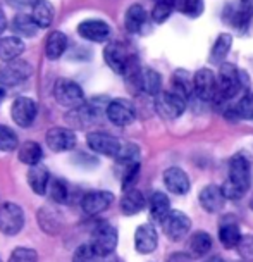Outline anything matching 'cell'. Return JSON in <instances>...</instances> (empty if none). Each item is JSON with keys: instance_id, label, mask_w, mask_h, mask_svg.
Segmentation results:
<instances>
[{"instance_id": "1", "label": "cell", "mask_w": 253, "mask_h": 262, "mask_svg": "<svg viewBox=\"0 0 253 262\" xmlns=\"http://www.w3.org/2000/svg\"><path fill=\"white\" fill-rule=\"evenodd\" d=\"M86 143L93 152L100 154V156L112 157V159H116L117 162L126 164V166H129V164H138L140 148H138V145H134L131 142H124V140H119V138L112 137V135L95 131V133H90L86 137Z\"/></svg>"}, {"instance_id": "2", "label": "cell", "mask_w": 253, "mask_h": 262, "mask_svg": "<svg viewBox=\"0 0 253 262\" xmlns=\"http://www.w3.org/2000/svg\"><path fill=\"white\" fill-rule=\"evenodd\" d=\"M251 183V169L250 162L243 154H238L229 162V176L222 185V191L226 199H241L250 188Z\"/></svg>"}, {"instance_id": "3", "label": "cell", "mask_w": 253, "mask_h": 262, "mask_svg": "<svg viewBox=\"0 0 253 262\" xmlns=\"http://www.w3.org/2000/svg\"><path fill=\"white\" fill-rule=\"evenodd\" d=\"M104 59L107 66L117 74H124L126 78H133L140 69L136 57L129 54L128 47L123 45L121 41H112L105 47L104 50Z\"/></svg>"}, {"instance_id": "4", "label": "cell", "mask_w": 253, "mask_h": 262, "mask_svg": "<svg viewBox=\"0 0 253 262\" xmlns=\"http://www.w3.org/2000/svg\"><path fill=\"white\" fill-rule=\"evenodd\" d=\"M241 76L236 66L224 62L221 66V71L217 76V102L222 100H231L238 95V92L241 90Z\"/></svg>"}, {"instance_id": "5", "label": "cell", "mask_w": 253, "mask_h": 262, "mask_svg": "<svg viewBox=\"0 0 253 262\" xmlns=\"http://www.w3.org/2000/svg\"><path fill=\"white\" fill-rule=\"evenodd\" d=\"M54 97L60 105L67 109H76L84 104L83 88L73 79H57L54 86Z\"/></svg>"}, {"instance_id": "6", "label": "cell", "mask_w": 253, "mask_h": 262, "mask_svg": "<svg viewBox=\"0 0 253 262\" xmlns=\"http://www.w3.org/2000/svg\"><path fill=\"white\" fill-rule=\"evenodd\" d=\"M33 74V68L30 62L21 59L4 62L0 66V85L2 86H17L22 85Z\"/></svg>"}, {"instance_id": "7", "label": "cell", "mask_w": 253, "mask_h": 262, "mask_svg": "<svg viewBox=\"0 0 253 262\" xmlns=\"http://www.w3.org/2000/svg\"><path fill=\"white\" fill-rule=\"evenodd\" d=\"M91 247L100 257H107L114 254L117 247V229L109 223H100L93 229Z\"/></svg>"}, {"instance_id": "8", "label": "cell", "mask_w": 253, "mask_h": 262, "mask_svg": "<svg viewBox=\"0 0 253 262\" xmlns=\"http://www.w3.org/2000/svg\"><path fill=\"white\" fill-rule=\"evenodd\" d=\"M25 228V212L17 204L7 202L0 207V233L14 236Z\"/></svg>"}, {"instance_id": "9", "label": "cell", "mask_w": 253, "mask_h": 262, "mask_svg": "<svg viewBox=\"0 0 253 262\" xmlns=\"http://www.w3.org/2000/svg\"><path fill=\"white\" fill-rule=\"evenodd\" d=\"M162 228L169 240L181 242L190 233L191 219L185 212H181V210H171L167 214V217L162 221Z\"/></svg>"}, {"instance_id": "10", "label": "cell", "mask_w": 253, "mask_h": 262, "mask_svg": "<svg viewBox=\"0 0 253 262\" xmlns=\"http://www.w3.org/2000/svg\"><path fill=\"white\" fill-rule=\"evenodd\" d=\"M105 114L112 124L121 126V128H123V126H129L136 119L134 105L131 104L128 98H116V100H110Z\"/></svg>"}, {"instance_id": "11", "label": "cell", "mask_w": 253, "mask_h": 262, "mask_svg": "<svg viewBox=\"0 0 253 262\" xmlns=\"http://www.w3.org/2000/svg\"><path fill=\"white\" fill-rule=\"evenodd\" d=\"M36 112H38L36 102L30 97H17L16 100L12 102L11 116H12L14 123L17 126H21V128H28V126L33 124V121L36 118Z\"/></svg>"}, {"instance_id": "12", "label": "cell", "mask_w": 253, "mask_h": 262, "mask_svg": "<svg viewBox=\"0 0 253 262\" xmlns=\"http://www.w3.org/2000/svg\"><path fill=\"white\" fill-rule=\"evenodd\" d=\"M195 93L200 100H215L217 98V76L207 68H201L195 74Z\"/></svg>"}, {"instance_id": "13", "label": "cell", "mask_w": 253, "mask_h": 262, "mask_svg": "<svg viewBox=\"0 0 253 262\" xmlns=\"http://www.w3.org/2000/svg\"><path fill=\"white\" fill-rule=\"evenodd\" d=\"M47 145L52 152H67L76 145V135L67 128H50L47 131Z\"/></svg>"}, {"instance_id": "14", "label": "cell", "mask_w": 253, "mask_h": 262, "mask_svg": "<svg viewBox=\"0 0 253 262\" xmlns=\"http://www.w3.org/2000/svg\"><path fill=\"white\" fill-rule=\"evenodd\" d=\"M200 205L203 210H207L209 214H217L221 212L226 205V195L222 191V186L217 185H207L198 195Z\"/></svg>"}, {"instance_id": "15", "label": "cell", "mask_w": 253, "mask_h": 262, "mask_svg": "<svg viewBox=\"0 0 253 262\" xmlns=\"http://www.w3.org/2000/svg\"><path fill=\"white\" fill-rule=\"evenodd\" d=\"M112 202H114V193L105 191V190H95V191H90V193H86L83 196L81 207L86 214L95 216V214H100L109 209Z\"/></svg>"}, {"instance_id": "16", "label": "cell", "mask_w": 253, "mask_h": 262, "mask_svg": "<svg viewBox=\"0 0 253 262\" xmlns=\"http://www.w3.org/2000/svg\"><path fill=\"white\" fill-rule=\"evenodd\" d=\"M131 81L136 85L140 90L148 93V95H158L162 88V78L157 71L150 68H142L140 71L131 78Z\"/></svg>"}, {"instance_id": "17", "label": "cell", "mask_w": 253, "mask_h": 262, "mask_svg": "<svg viewBox=\"0 0 253 262\" xmlns=\"http://www.w3.org/2000/svg\"><path fill=\"white\" fill-rule=\"evenodd\" d=\"M78 33L83 36L84 40L102 43V41L109 40L110 26L107 25V23L100 21V19H88V21H83L81 25L78 26Z\"/></svg>"}, {"instance_id": "18", "label": "cell", "mask_w": 253, "mask_h": 262, "mask_svg": "<svg viewBox=\"0 0 253 262\" xmlns=\"http://www.w3.org/2000/svg\"><path fill=\"white\" fill-rule=\"evenodd\" d=\"M164 185L174 195H186L190 191V178L181 167H169L164 172Z\"/></svg>"}, {"instance_id": "19", "label": "cell", "mask_w": 253, "mask_h": 262, "mask_svg": "<svg viewBox=\"0 0 253 262\" xmlns=\"http://www.w3.org/2000/svg\"><path fill=\"white\" fill-rule=\"evenodd\" d=\"M158 245L157 229L152 224H142L134 231V249L140 254H152Z\"/></svg>"}, {"instance_id": "20", "label": "cell", "mask_w": 253, "mask_h": 262, "mask_svg": "<svg viewBox=\"0 0 253 262\" xmlns=\"http://www.w3.org/2000/svg\"><path fill=\"white\" fill-rule=\"evenodd\" d=\"M186 100H188V98L182 97L181 93L169 90L160 95L158 105H160V109L164 111V114L169 116V118H179L186 109Z\"/></svg>"}, {"instance_id": "21", "label": "cell", "mask_w": 253, "mask_h": 262, "mask_svg": "<svg viewBox=\"0 0 253 262\" xmlns=\"http://www.w3.org/2000/svg\"><path fill=\"white\" fill-rule=\"evenodd\" d=\"M50 174L49 169L45 166H31L30 171H28V185L30 188L35 191L36 195H43L49 191V185H50Z\"/></svg>"}, {"instance_id": "22", "label": "cell", "mask_w": 253, "mask_h": 262, "mask_svg": "<svg viewBox=\"0 0 253 262\" xmlns=\"http://www.w3.org/2000/svg\"><path fill=\"white\" fill-rule=\"evenodd\" d=\"M145 196L140 190L129 188L124 191L123 199H121V210L124 216H134V214L142 212L145 207Z\"/></svg>"}, {"instance_id": "23", "label": "cell", "mask_w": 253, "mask_h": 262, "mask_svg": "<svg viewBox=\"0 0 253 262\" xmlns=\"http://www.w3.org/2000/svg\"><path fill=\"white\" fill-rule=\"evenodd\" d=\"M25 41L19 36H6L0 38V60L4 62H11L16 60L19 55L25 52Z\"/></svg>"}, {"instance_id": "24", "label": "cell", "mask_w": 253, "mask_h": 262, "mask_svg": "<svg viewBox=\"0 0 253 262\" xmlns=\"http://www.w3.org/2000/svg\"><path fill=\"white\" fill-rule=\"evenodd\" d=\"M31 17L38 28H49L54 21V7L49 0H35L31 7Z\"/></svg>"}, {"instance_id": "25", "label": "cell", "mask_w": 253, "mask_h": 262, "mask_svg": "<svg viewBox=\"0 0 253 262\" xmlns=\"http://www.w3.org/2000/svg\"><path fill=\"white\" fill-rule=\"evenodd\" d=\"M67 49V38L62 31H52L45 40V55L50 60L59 59Z\"/></svg>"}, {"instance_id": "26", "label": "cell", "mask_w": 253, "mask_h": 262, "mask_svg": "<svg viewBox=\"0 0 253 262\" xmlns=\"http://www.w3.org/2000/svg\"><path fill=\"white\" fill-rule=\"evenodd\" d=\"M147 23V12L140 4H133L124 16V26L129 33H140Z\"/></svg>"}, {"instance_id": "27", "label": "cell", "mask_w": 253, "mask_h": 262, "mask_svg": "<svg viewBox=\"0 0 253 262\" xmlns=\"http://www.w3.org/2000/svg\"><path fill=\"white\" fill-rule=\"evenodd\" d=\"M241 238L243 235L236 223H224L219 228V242L222 243L224 249H238Z\"/></svg>"}, {"instance_id": "28", "label": "cell", "mask_w": 253, "mask_h": 262, "mask_svg": "<svg viewBox=\"0 0 253 262\" xmlns=\"http://www.w3.org/2000/svg\"><path fill=\"white\" fill-rule=\"evenodd\" d=\"M190 254L193 257H205L212 250V236L207 231H196L193 236L190 238L188 243Z\"/></svg>"}, {"instance_id": "29", "label": "cell", "mask_w": 253, "mask_h": 262, "mask_svg": "<svg viewBox=\"0 0 253 262\" xmlns=\"http://www.w3.org/2000/svg\"><path fill=\"white\" fill-rule=\"evenodd\" d=\"M171 212V202H169V196L162 191H155L150 196V214L155 221L162 223L167 217V214Z\"/></svg>"}, {"instance_id": "30", "label": "cell", "mask_w": 253, "mask_h": 262, "mask_svg": "<svg viewBox=\"0 0 253 262\" xmlns=\"http://www.w3.org/2000/svg\"><path fill=\"white\" fill-rule=\"evenodd\" d=\"M38 223L41 229L45 233H50V235H55L59 233L60 226H62V221L59 217V212H55L54 209L50 207H41L38 212Z\"/></svg>"}, {"instance_id": "31", "label": "cell", "mask_w": 253, "mask_h": 262, "mask_svg": "<svg viewBox=\"0 0 253 262\" xmlns=\"http://www.w3.org/2000/svg\"><path fill=\"white\" fill-rule=\"evenodd\" d=\"M43 159V150L36 142H25L19 147V161L28 166H38Z\"/></svg>"}, {"instance_id": "32", "label": "cell", "mask_w": 253, "mask_h": 262, "mask_svg": "<svg viewBox=\"0 0 253 262\" xmlns=\"http://www.w3.org/2000/svg\"><path fill=\"white\" fill-rule=\"evenodd\" d=\"M172 90L188 98L195 92V78L188 71L179 69V71L174 73V78H172Z\"/></svg>"}, {"instance_id": "33", "label": "cell", "mask_w": 253, "mask_h": 262, "mask_svg": "<svg viewBox=\"0 0 253 262\" xmlns=\"http://www.w3.org/2000/svg\"><path fill=\"white\" fill-rule=\"evenodd\" d=\"M12 30L16 35L31 38V36H35L36 31H38V25L33 21V17L30 14H17L12 19Z\"/></svg>"}, {"instance_id": "34", "label": "cell", "mask_w": 253, "mask_h": 262, "mask_svg": "<svg viewBox=\"0 0 253 262\" xmlns=\"http://www.w3.org/2000/svg\"><path fill=\"white\" fill-rule=\"evenodd\" d=\"M253 16V6H250L248 2H243L241 6L231 9V25L238 30H245L248 26V23L251 21Z\"/></svg>"}, {"instance_id": "35", "label": "cell", "mask_w": 253, "mask_h": 262, "mask_svg": "<svg viewBox=\"0 0 253 262\" xmlns=\"http://www.w3.org/2000/svg\"><path fill=\"white\" fill-rule=\"evenodd\" d=\"M233 45V36L227 35V33H222V35L217 36L212 49V60L214 62H222L226 59V55L229 54V49Z\"/></svg>"}, {"instance_id": "36", "label": "cell", "mask_w": 253, "mask_h": 262, "mask_svg": "<svg viewBox=\"0 0 253 262\" xmlns=\"http://www.w3.org/2000/svg\"><path fill=\"white\" fill-rule=\"evenodd\" d=\"M19 145V140H17V135L9 128V126L0 124V150L2 152H12L17 148Z\"/></svg>"}, {"instance_id": "37", "label": "cell", "mask_w": 253, "mask_h": 262, "mask_svg": "<svg viewBox=\"0 0 253 262\" xmlns=\"http://www.w3.org/2000/svg\"><path fill=\"white\" fill-rule=\"evenodd\" d=\"M174 9L190 17H195L203 11V0H174Z\"/></svg>"}, {"instance_id": "38", "label": "cell", "mask_w": 253, "mask_h": 262, "mask_svg": "<svg viewBox=\"0 0 253 262\" xmlns=\"http://www.w3.org/2000/svg\"><path fill=\"white\" fill-rule=\"evenodd\" d=\"M49 195L54 202L64 204L67 200V185H65V181L60 180V178H54L49 185Z\"/></svg>"}, {"instance_id": "39", "label": "cell", "mask_w": 253, "mask_h": 262, "mask_svg": "<svg viewBox=\"0 0 253 262\" xmlns=\"http://www.w3.org/2000/svg\"><path fill=\"white\" fill-rule=\"evenodd\" d=\"M100 255L97 254L91 243H84V245L78 247L73 254V262H98Z\"/></svg>"}, {"instance_id": "40", "label": "cell", "mask_w": 253, "mask_h": 262, "mask_svg": "<svg viewBox=\"0 0 253 262\" xmlns=\"http://www.w3.org/2000/svg\"><path fill=\"white\" fill-rule=\"evenodd\" d=\"M234 116L241 119H253V92L248 93L234 107Z\"/></svg>"}, {"instance_id": "41", "label": "cell", "mask_w": 253, "mask_h": 262, "mask_svg": "<svg viewBox=\"0 0 253 262\" xmlns=\"http://www.w3.org/2000/svg\"><path fill=\"white\" fill-rule=\"evenodd\" d=\"M36 260H38L36 250L28 249V247H17V249L12 250L11 257H9V262H36Z\"/></svg>"}, {"instance_id": "42", "label": "cell", "mask_w": 253, "mask_h": 262, "mask_svg": "<svg viewBox=\"0 0 253 262\" xmlns=\"http://www.w3.org/2000/svg\"><path fill=\"white\" fill-rule=\"evenodd\" d=\"M174 11V2H157L152 11V17L155 23H164Z\"/></svg>"}, {"instance_id": "43", "label": "cell", "mask_w": 253, "mask_h": 262, "mask_svg": "<svg viewBox=\"0 0 253 262\" xmlns=\"http://www.w3.org/2000/svg\"><path fill=\"white\" fill-rule=\"evenodd\" d=\"M238 252H240L243 262H253V236L245 235L241 238L240 245H238Z\"/></svg>"}, {"instance_id": "44", "label": "cell", "mask_w": 253, "mask_h": 262, "mask_svg": "<svg viewBox=\"0 0 253 262\" xmlns=\"http://www.w3.org/2000/svg\"><path fill=\"white\" fill-rule=\"evenodd\" d=\"M138 172H140V164H129L128 169H126V174L123 178L124 191L129 188H134V181H136V178H138Z\"/></svg>"}, {"instance_id": "45", "label": "cell", "mask_w": 253, "mask_h": 262, "mask_svg": "<svg viewBox=\"0 0 253 262\" xmlns=\"http://www.w3.org/2000/svg\"><path fill=\"white\" fill-rule=\"evenodd\" d=\"M7 2L16 9H21V7H33L35 0H7Z\"/></svg>"}, {"instance_id": "46", "label": "cell", "mask_w": 253, "mask_h": 262, "mask_svg": "<svg viewBox=\"0 0 253 262\" xmlns=\"http://www.w3.org/2000/svg\"><path fill=\"white\" fill-rule=\"evenodd\" d=\"M167 262H191V260L186 254H172L171 259H169Z\"/></svg>"}, {"instance_id": "47", "label": "cell", "mask_w": 253, "mask_h": 262, "mask_svg": "<svg viewBox=\"0 0 253 262\" xmlns=\"http://www.w3.org/2000/svg\"><path fill=\"white\" fill-rule=\"evenodd\" d=\"M6 28H7V17H6V14H4L2 9H0V35L6 31Z\"/></svg>"}, {"instance_id": "48", "label": "cell", "mask_w": 253, "mask_h": 262, "mask_svg": "<svg viewBox=\"0 0 253 262\" xmlns=\"http://www.w3.org/2000/svg\"><path fill=\"white\" fill-rule=\"evenodd\" d=\"M100 262H123V259H119L117 255L110 254V255H107V257H102Z\"/></svg>"}, {"instance_id": "49", "label": "cell", "mask_w": 253, "mask_h": 262, "mask_svg": "<svg viewBox=\"0 0 253 262\" xmlns=\"http://www.w3.org/2000/svg\"><path fill=\"white\" fill-rule=\"evenodd\" d=\"M205 262H224L221 257H210L209 260H205Z\"/></svg>"}, {"instance_id": "50", "label": "cell", "mask_w": 253, "mask_h": 262, "mask_svg": "<svg viewBox=\"0 0 253 262\" xmlns=\"http://www.w3.org/2000/svg\"><path fill=\"white\" fill-rule=\"evenodd\" d=\"M153 2H155V4L157 2H174V0H153Z\"/></svg>"}, {"instance_id": "51", "label": "cell", "mask_w": 253, "mask_h": 262, "mask_svg": "<svg viewBox=\"0 0 253 262\" xmlns=\"http://www.w3.org/2000/svg\"><path fill=\"white\" fill-rule=\"evenodd\" d=\"M250 207L253 209V195H251V200H250Z\"/></svg>"}, {"instance_id": "52", "label": "cell", "mask_w": 253, "mask_h": 262, "mask_svg": "<svg viewBox=\"0 0 253 262\" xmlns=\"http://www.w3.org/2000/svg\"><path fill=\"white\" fill-rule=\"evenodd\" d=\"M231 262H243V260H231Z\"/></svg>"}, {"instance_id": "53", "label": "cell", "mask_w": 253, "mask_h": 262, "mask_svg": "<svg viewBox=\"0 0 253 262\" xmlns=\"http://www.w3.org/2000/svg\"><path fill=\"white\" fill-rule=\"evenodd\" d=\"M241 2H248V0H241Z\"/></svg>"}, {"instance_id": "54", "label": "cell", "mask_w": 253, "mask_h": 262, "mask_svg": "<svg viewBox=\"0 0 253 262\" xmlns=\"http://www.w3.org/2000/svg\"><path fill=\"white\" fill-rule=\"evenodd\" d=\"M0 262H2V259H0Z\"/></svg>"}]
</instances>
